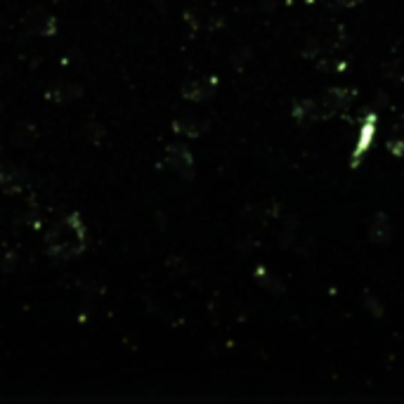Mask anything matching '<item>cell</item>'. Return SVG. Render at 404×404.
<instances>
[{
    "label": "cell",
    "instance_id": "obj_1",
    "mask_svg": "<svg viewBox=\"0 0 404 404\" xmlns=\"http://www.w3.org/2000/svg\"><path fill=\"white\" fill-rule=\"evenodd\" d=\"M88 248V227L78 213L59 217L45 234V251L55 260H71Z\"/></svg>",
    "mask_w": 404,
    "mask_h": 404
},
{
    "label": "cell",
    "instance_id": "obj_2",
    "mask_svg": "<svg viewBox=\"0 0 404 404\" xmlns=\"http://www.w3.org/2000/svg\"><path fill=\"white\" fill-rule=\"evenodd\" d=\"M164 164L171 168V171H175L178 175H182V178H187V180L194 175V159H192V152L185 145L168 147Z\"/></svg>",
    "mask_w": 404,
    "mask_h": 404
},
{
    "label": "cell",
    "instance_id": "obj_3",
    "mask_svg": "<svg viewBox=\"0 0 404 404\" xmlns=\"http://www.w3.org/2000/svg\"><path fill=\"white\" fill-rule=\"evenodd\" d=\"M29 175L27 171L15 164H0V192L5 194H17L27 187Z\"/></svg>",
    "mask_w": 404,
    "mask_h": 404
},
{
    "label": "cell",
    "instance_id": "obj_4",
    "mask_svg": "<svg viewBox=\"0 0 404 404\" xmlns=\"http://www.w3.org/2000/svg\"><path fill=\"white\" fill-rule=\"evenodd\" d=\"M217 80L215 78H199V80H187L182 85V97L189 102H208L215 97Z\"/></svg>",
    "mask_w": 404,
    "mask_h": 404
},
{
    "label": "cell",
    "instance_id": "obj_5",
    "mask_svg": "<svg viewBox=\"0 0 404 404\" xmlns=\"http://www.w3.org/2000/svg\"><path fill=\"white\" fill-rule=\"evenodd\" d=\"M350 97H352V92H347L345 88L326 90L324 97H322V102H319L322 119H326V116H333V114H338V111L347 109V104H350Z\"/></svg>",
    "mask_w": 404,
    "mask_h": 404
},
{
    "label": "cell",
    "instance_id": "obj_6",
    "mask_svg": "<svg viewBox=\"0 0 404 404\" xmlns=\"http://www.w3.org/2000/svg\"><path fill=\"white\" fill-rule=\"evenodd\" d=\"M24 27H27L29 34L52 36L55 31H57V20H55V17L45 10H31L29 17L24 20Z\"/></svg>",
    "mask_w": 404,
    "mask_h": 404
},
{
    "label": "cell",
    "instance_id": "obj_7",
    "mask_svg": "<svg viewBox=\"0 0 404 404\" xmlns=\"http://www.w3.org/2000/svg\"><path fill=\"white\" fill-rule=\"evenodd\" d=\"M210 121L208 119H196V116H182V119L173 121V130L185 138H201L203 133H208Z\"/></svg>",
    "mask_w": 404,
    "mask_h": 404
},
{
    "label": "cell",
    "instance_id": "obj_8",
    "mask_svg": "<svg viewBox=\"0 0 404 404\" xmlns=\"http://www.w3.org/2000/svg\"><path fill=\"white\" fill-rule=\"evenodd\" d=\"M291 114H294V119L301 123V126H305V123H312V121H319V119H322L319 102H315V99H296L294 107H291Z\"/></svg>",
    "mask_w": 404,
    "mask_h": 404
},
{
    "label": "cell",
    "instance_id": "obj_9",
    "mask_svg": "<svg viewBox=\"0 0 404 404\" xmlns=\"http://www.w3.org/2000/svg\"><path fill=\"white\" fill-rule=\"evenodd\" d=\"M369 237L371 241H376V244H388V241L393 239V222H390L388 215L376 213L374 222H371L369 227Z\"/></svg>",
    "mask_w": 404,
    "mask_h": 404
},
{
    "label": "cell",
    "instance_id": "obj_10",
    "mask_svg": "<svg viewBox=\"0 0 404 404\" xmlns=\"http://www.w3.org/2000/svg\"><path fill=\"white\" fill-rule=\"evenodd\" d=\"M374 116H369L366 119V123H364V128H362V135H359V145H357V149H355V157H352V166H357L359 164V157L369 149V145H371V138H374Z\"/></svg>",
    "mask_w": 404,
    "mask_h": 404
},
{
    "label": "cell",
    "instance_id": "obj_11",
    "mask_svg": "<svg viewBox=\"0 0 404 404\" xmlns=\"http://www.w3.org/2000/svg\"><path fill=\"white\" fill-rule=\"evenodd\" d=\"M256 282L263 286L265 291H270V294H282V291H284V282H282V279L275 277L272 272H267L265 267H258Z\"/></svg>",
    "mask_w": 404,
    "mask_h": 404
},
{
    "label": "cell",
    "instance_id": "obj_12",
    "mask_svg": "<svg viewBox=\"0 0 404 404\" xmlns=\"http://www.w3.org/2000/svg\"><path fill=\"white\" fill-rule=\"evenodd\" d=\"M388 152L395 157H404V121H400L388 140Z\"/></svg>",
    "mask_w": 404,
    "mask_h": 404
},
{
    "label": "cell",
    "instance_id": "obj_13",
    "mask_svg": "<svg viewBox=\"0 0 404 404\" xmlns=\"http://www.w3.org/2000/svg\"><path fill=\"white\" fill-rule=\"evenodd\" d=\"M80 95V88H73V85H57L48 92V99H55V102H71L73 97Z\"/></svg>",
    "mask_w": 404,
    "mask_h": 404
},
{
    "label": "cell",
    "instance_id": "obj_14",
    "mask_svg": "<svg viewBox=\"0 0 404 404\" xmlns=\"http://www.w3.org/2000/svg\"><path fill=\"white\" fill-rule=\"evenodd\" d=\"M364 303H366V308H369V312H371V315H376V317H381V315H383V305H381V303H378L371 294H366V296H364Z\"/></svg>",
    "mask_w": 404,
    "mask_h": 404
},
{
    "label": "cell",
    "instance_id": "obj_15",
    "mask_svg": "<svg viewBox=\"0 0 404 404\" xmlns=\"http://www.w3.org/2000/svg\"><path fill=\"white\" fill-rule=\"evenodd\" d=\"M338 8H355V5H359L362 0H333Z\"/></svg>",
    "mask_w": 404,
    "mask_h": 404
}]
</instances>
